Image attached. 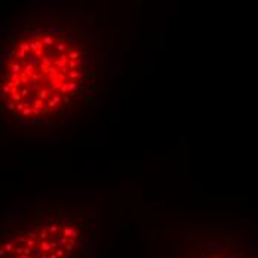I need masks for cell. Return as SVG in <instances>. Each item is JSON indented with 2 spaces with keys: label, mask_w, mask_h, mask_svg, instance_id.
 Instances as JSON below:
<instances>
[{
  "label": "cell",
  "mask_w": 258,
  "mask_h": 258,
  "mask_svg": "<svg viewBox=\"0 0 258 258\" xmlns=\"http://www.w3.org/2000/svg\"><path fill=\"white\" fill-rule=\"evenodd\" d=\"M91 34L71 22H33L7 34L2 55V116L20 126L52 129L73 119L95 83Z\"/></svg>",
  "instance_id": "1"
},
{
  "label": "cell",
  "mask_w": 258,
  "mask_h": 258,
  "mask_svg": "<svg viewBox=\"0 0 258 258\" xmlns=\"http://www.w3.org/2000/svg\"><path fill=\"white\" fill-rule=\"evenodd\" d=\"M171 258H258L240 234L218 224L181 225L171 238Z\"/></svg>",
  "instance_id": "3"
},
{
  "label": "cell",
  "mask_w": 258,
  "mask_h": 258,
  "mask_svg": "<svg viewBox=\"0 0 258 258\" xmlns=\"http://www.w3.org/2000/svg\"><path fill=\"white\" fill-rule=\"evenodd\" d=\"M98 206L91 199L27 200L2 217L0 258H95Z\"/></svg>",
  "instance_id": "2"
}]
</instances>
